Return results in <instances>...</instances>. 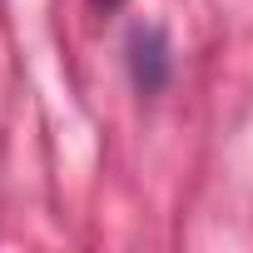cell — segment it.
Listing matches in <instances>:
<instances>
[{
	"mask_svg": "<svg viewBox=\"0 0 253 253\" xmlns=\"http://www.w3.org/2000/svg\"><path fill=\"white\" fill-rule=\"evenodd\" d=\"M129 70H134V84L144 94H154L164 80H169V45L154 25H139L129 35Z\"/></svg>",
	"mask_w": 253,
	"mask_h": 253,
	"instance_id": "1",
	"label": "cell"
},
{
	"mask_svg": "<svg viewBox=\"0 0 253 253\" xmlns=\"http://www.w3.org/2000/svg\"><path fill=\"white\" fill-rule=\"evenodd\" d=\"M124 0H94V10H119Z\"/></svg>",
	"mask_w": 253,
	"mask_h": 253,
	"instance_id": "2",
	"label": "cell"
}]
</instances>
